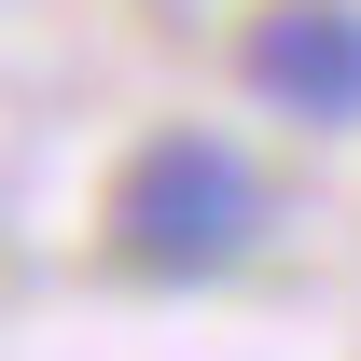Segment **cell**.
<instances>
[{
	"label": "cell",
	"mask_w": 361,
	"mask_h": 361,
	"mask_svg": "<svg viewBox=\"0 0 361 361\" xmlns=\"http://www.w3.org/2000/svg\"><path fill=\"white\" fill-rule=\"evenodd\" d=\"M264 236V180H250V153L209 126H153L111 167V264L126 278H223L236 250Z\"/></svg>",
	"instance_id": "1"
},
{
	"label": "cell",
	"mask_w": 361,
	"mask_h": 361,
	"mask_svg": "<svg viewBox=\"0 0 361 361\" xmlns=\"http://www.w3.org/2000/svg\"><path fill=\"white\" fill-rule=\"evenodd\" d=\"M236 84L292 126H361V0H264L236 28Z\"/></svg>",
	"instance_id": "2"
}]
</instances>
